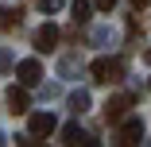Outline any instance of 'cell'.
Here are the masks:
<instances>
[{
  "label": "cell",
  "instance_id": "cell-10",
  "mask_svg": "<svg viewBox=\"0 0 151 147\" xmlns=\"http://www.w3.org/2000/svg\"><path fill=\"white\" fill-rule=\"evenodd\" d=\"M89 19V0H74V23H85Z\"/></svg>",
  "mask_w": 151,
  "mask_h": 147
},
{
  "label": "cell",
  "instance_id": "cell-3",
  "mask_svg": "<svg viewBox=\"0 0 151 147\" xmlns=\"http://www.w3.org/2000/svg\"><path fill=\"white\" fill-rule=\"evenodd\" d=\"M139 136H143V124H139V116H124L120 120V132H116V143H139Z\"/></svg>",
  "mask_w": 151,
  "mask_h": 147
},
{
  "label": "cell",
  "instance_id": "cell-4",
  "mask_svg": "<svg viewBox=\"0 0 151 147\" xmlns=\"http://www.w3.org/2000/svg\"><path fill=\"white\" fill-rule=\"evenodd\" d=\"M58 35H62V31H58L54 23H43L39 31H35V50H39V54H50V50L58 47Z\"/></svg>",
  "mask_w": 151,
  "mask_h": 147
},
{
  "label": "cell",
  "instance_id": "cell-2",
  "mask_svg": "<svg viewBox=\"0 0 151 147\" xmlns=\"http://www.w3.org/2000/svg\"><path fill=\"white\" fill-rule=\"evenodd\" d=\"M128 108H132V97H128V93L109 97V105H105V120H109V124H120V120L128 116Z\"/></svg>",
  "mask_w": 151,
  "mask_h": 147
},
{
  "label": "cell",
  "instance_id": "cell-5",
  "mask_svg": "<svg viewBox=\"0 0 151 147\" xmlns=\"http://www.w3.org/2000/svg\"><path fill=\"white\" fill-rule=\"evenodd\" d=\"M54 128H58V120H54L50 112H35L31 120H27V132H31V136H50Z\"/></svg>",
  "mask_w": 151,
  "mask_h": 147
},
{
  "label": "cell",
  "instance_id": "cell-1",
  "mask_svg": "<svg viewBox=\"0 0 151 147\" xmlns=\"http://www.w3.org/2000/svg\"><path fill=\"white\" fill-rule=\"evenodd\" d=\"M89 74H93V81L109 85V81H120V74H124V66H120V58H97V62L89 66Z\"/></svg>",
  "mask_w": 151,
  "mask_h": 147
},
{
  "label": "cell",
  "instance_id": "cell-9",
  "mask_svg": "<svg viewBox=\"0 0 151 147\" xmlns=\"http://www.w3.org/2000/svg\"><path fill=\"white\" fill-rule=\"evenodd\" d=\"M23 12L19 8H8V12H0V31H12V27H19Z\"/></svg>",
  "mask_w": 151,
  "mask_h": 147
},
{
  "label": "cell",
  "instance_id": "cell-13",
  "mask_svg": "<svg viewBox=\"0 0 151 147\" xmlns=\"http://www.w3.org/2000/svg\"><path fill=\"white\" fill-rule=\"evenodd\" d=\"M132 4H136V8H143V4H147V0H132Z\"/></svg>",
  "mask_w": 151,
  "mask_h": 147
},
{
  "label": "cell",
  "instance_id": "cell-12",
  "mask_svg": "<svg viewBox=\"0 0 151 147\" xmlns=\"http://www.w3.org/2000/svg\"><path fill=\"white\" fill-rule=\"evenodd\" d=\"M97 8H101V12H112V8H116V0H97Z\"/></svg>",
  "mask_w": 151,
  "mask_h": 147
},
{
  "label": "cell",
  "instance_id": "cell-7",
  "mask_svg": "<svg viewBox=\"0 0 151 147\" xmlns=\"http://www.w3.org/2000/svg\"><path fill=\"white\" fill-rule=\"evenodd\" d=\"M27 105H31V97H27V89H19V85H12V89H8V108H12V112H27Z\"/></svg>",
  "mask_w": 151,
  "mask_h": 147
},
{
  "label": "cell",
  "instance_id": "cell-8",
  "mask_svg": "<svg viewBox=\"0 0 151 147\" xmlns=\"http://www.w3.org/2000/svg\"><path fill=\"white\" fill-rule=\"evenodd\" d=\"M62 139H66V143H85V147L93 143V139H89V136H85L78 124H66V128H62Z\"/></svg>",
  "mask_w": 151,
  "mask_h": 147
},
{
  "label": "cell",
  "instance_id": "cell-11",
  "mask_svg": "<svg viewBox=\"0 0 151 147\" xmlns=\"http://www.w3.org/2000/svg\"><path fill=\"white\" fill-rule=\"evenodd\" d=\"M70 105H74V112H85V108H89V97H85V93H74Z\"/></svg>",
  "mask_w": 151,
  "mask_h": 147
},
{
  "label": "cell",
  "instance_id": "cell-6",
  "mask_svg": "<svg viewBox=\"0 0 151 147\" xmlns=\"http://www.w3.org/2000/svg\"><path fill=\"white\" fill-rule=\"evenodd\" d=\"M16 74H19V81H23V85H39V77H43V66L35 62V58H23V62L16 66Z\"/></svg>",
  "mask_w": 151,
  "mask_h": 147
}]
</instances>
